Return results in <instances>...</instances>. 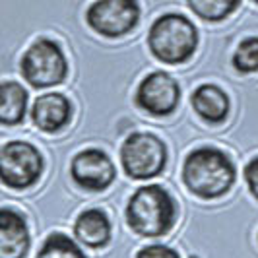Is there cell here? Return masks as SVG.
Wrapping results in <instances>:
<instances>
[{
	"mask_svg": "<svg viewBox=\"0 0 258 258\" xmlns=\"http://www.w3.org/2000/svg\"><path fill=\"white\" fill-rule=\"evenodd\" d=\"M190 103H192L196 115L204 118L206 122H212V124L223 122L229 115V109H231L229 95L216 84L198 86L190 95Z\"/></svg>",
	"mask_w": 258,
	"mask_h": 258,
	"instance_id": "7c38bea8",
	"label": "cell"
},
{
	"mask_svg": "<svg viewBox=\"0 0 258 258\" xmlns=\"http://www.w3.org/2000/svg\"><path fill=\"white\" fill-rule=\"evenodd\" d=\"M43 155L35 146L24 140L6 142L0 150V177L8 188L22 190L43 175Z\"/></svg>",
	"mask_w": 258,
	"mask_h": 258,
	"instance_id": "8992f818",
	"label": "cell"
},
{
	"mask_svg": "<svg viewBox=\"0 0 258 258\" xmlns=\"http://www.w3.org/2000/svg\"><path fill=\"white\" fill-rule=\"evenodd\" d=\"M181 88L177 80L163 72L155 70L142 78L136 90V105L154 116H169L179 105Z\"/></svg>",
	"mask_w": 258,
	"mask_h": 258,
	"instance_id": "ba28073f",
	"label": "cell"
},
{
	"mask_svg": "<svg viewBox=\"0 0 258 258\" xmlns=\"http://www.w3.org/2000/svg\"><path fill=\"white\" fill-rule=\"evenodd\" d=\"M70 175L78 186L90 192H99L111 186L115 181V165L103 150L88 148L74 155L70 163Z\"/></svg>",
	"mask_w": 258,
	"mask_h": 258,
	"instance_id": "9c48e42d",
	"label": "cell"
},
{
	"mask_svg": "<svg viewBox=\"0 0 258 258\" xmlns=\"http://www.w3.org/2000/svg\"><path fill=\"white\" fill-rule=\"evenodd\" d=\"M29 227L26 218L12 208L0 210V258H26Z\"/></svg>",
	"mask_w": 258,
	"mask_h": 258,
	"instance_id": "8fae6325",
	"label": "cell"
},
{
	"mask_svg": "<svg viewBox=\"0 0 258 258\" xmlns=\"http://www.w3.org/2000/svg\"><path fill=\"white\" fill-rule=\"evenodd\" d=\"M126 223L136 235L163 237L171 231L177 206L173 196L159 184L140 186L126 202Z\"/></svg>",
	"mask_w": 258,
	"mask_h": 258,
	"instance_id": "7a4b0ae2",
	"label": "cell"
},
{
	"mask_svg": "<svg viewBox=\"0 0 258 258\" xmlns=\"http://www.w3.org/2000/svg\"><path fill=\"white\" fill-rule=\"evenodd\" d=\"M188 8L206 22H221L229 18L241 4V0H186Z\"/></svg>",
	"mask_w": 258,
	"mask_h": 258,
	"instance_id": "9a60e30c",
	"label": "cell"
},
{
	"mask_svg": "<svg viewBox=\"0 0 258 258\" xmlns=\"http://www.w3.org/2000/svg\"><path fill=\"white\" fill-rule=\"evenodd\" d=\"M148 47L157 60L182 64L198 49V29L182 14H163L150 27Z\"/></svg>",
	"mask_w": 258,
	"mask_h": 258,
	"instance_id": "3957f363",
	"label": "cell"
},
{
	"mask_svg": "<svg viewBox=\"0 0 258 258\" xmlns=\"http://www.w3.org/2000/svg\"><path fill=\"white\" fill-rule=\"evenodd\" d=\"M252 2H256V4H258V0H252Z\"/></svg>",
	"mask_w": 258,
	"mask_h": 258,
	"instance_id": "ffe728a7",
	"label": "cell"
},
{
	"mask_svg": "<svg viewBox=\"0 0 258 258\" xmlns=\"http://www.w3.org/2000/svg\"><path fill=\"white\" fill-rule=\"evenodd\" d=\"M233 66L241 74L258 72V37L243 39L233 52Z\"/></svg>",
	"mask_w": 258,
	"mask_h": 258,
	"instance_id": "e0dca14e",
	"label": "cell"
},
{
	"mask_svg": "<svg viewBox=\"0 0 258 258\" xmlns=\"http://www.w3.org/2000/svg\"><path fill=\"white\" fill-rule=\"evenodd\" d=\"M27 113V91L18 82H2L0 86V122L4 126L20 124Z\"/></svg>",
	"mask_w": 258,
	"mask_h": 258,
	"instance_id": "5bb4252c",
	"label": "cell"
},
{
	"mask_svg": "<svg viewBox=\"0 0 258 258\" xmlns=\"http://www.w3.org/2000/svg\"><path fill=\"white\" fill-rule=\"evenodd\" d=\"M245 181L250 194L258 200V155L252 157L245 167Z\"/></svg>",
	"mask_w": 258,
	"mask_h": 258,
	"instance_id": "d6986e66",
	"label": "cell"
},
{
	"mask_svg": "<svg viewBox=\"0 0 258 258\" xmlns=\"http://www.w3.org/2000/svg\"><path fill=\"white\" fill-rule=\"evenodd\" d=\"M136 258H181L175 248L161 243H154V245H146L144 248L138 250Z\"/></svg>",
	"mask_w": 258,
	"mask_h": 258,
	"instance_id": "ac0fdd59",
	"label": "cell"
},
{
	"mask_svg": "<svg viewBox=\"0 0 258 258\" xmlns=\"http://www.w3.org/2000/svg\"><path fill=\"white\" fill-rule=\"evenodd\" d=\"M88 26L103 37H122L140 22L138 0H95L86 12Z\"/></svg>",
	"mask_w": 258,
	"mask_h": 258,
	"instance_id": "52a82bcc",
	"label": "cell"
},
{
	"mask_svg": "<svg viewBox=\"0 0 258 258\" xmlns=\"http://www.w3.org/2000/svg\"><path fill=\"white\" fill-rule=\"evenodd\" d=\"M37 258H86V254L68 235L51 233L39 248Z\"/></svg>",
	"mask_w": 258,
	"mask_h": 258,
	"instance_id": "2e32d148",
	"label": "cell"
},
{
	"mask_svg": "<svg viewBox=\"0 0 258 258\" xmlns=\"http://www.w3.org/2000/svg\"><path fill=\"white\" fill-rule=\"evenodd\" d=\"M120 163L134 181L154 179L167 165V146L152 132H134L120 148Z\"/></svg>",
	"mask_w": 258,
	"mask_h": 258,
	"instance_id": "5b68a950",
	"label": "cell"
},
{
	"mask_svg": "<svg viewBox=\"0 0 258 258\" xmlns=\"http://www.w3.org/2000/svg\"><path fill=\"white\" fill-rule=\"evenodd\" d=\"M235 177L237 171L231 157L212 146L192 150L182 165V181L186 188L202 200L225 196L233 188Z\"/></svg>",
	"mask_w": 258,
	"mask_h": 258,
	"instance_id": "6da1fadb",
	"label": "cell"
},
{
	"mask_svg": "<svg viewBox=\"0 0 258 258\" xmlns=\"http://www.w3.org/2000/svg\"><path fill=\"white\" fill-rule=\"evenodd\" d=\"M20 72L35 90L52 88L64 82L68 62L60 45L52 39L41 37L33 41L20 60Z\"/></svg>",
	"mask_w": 258,
	"mask_h": 258,
	"instance_id": "277c9868",
	"label": "cell"
},
{
	"mask_svg": "<svg viewBox=\"0 0 258 258\" xmlns=\"http://www.w3.org/2000/svg\"><path fill=\"white\" fill-rule=\"evenodd\" d=\"M74 235L78 243L90 248H103L111 239V221L103 210H86L74 223Z\"/></svg>",
	"mask_w": 258,
	"mask_h": 258,
	"instance_id": "4fadbf2b",
	"label": "cell"
},
{
	"mask_svg": "<svg viewBox=\"0 0 258 258\" xmlns=\"http://www.w3.org/2000/svg\"><path fill=\"white\" fill-rule=\"evenodd\" d=\"M31 118L39 130L47 134H56L64 128L72 118V103L58 91H49L39 95L31 107Z\"/></svg>",
	"mask_w": 258,
	"mask_h": 258,
	"instance_id": "30bf717a",
	"label": "cell"
}]
</instances>
